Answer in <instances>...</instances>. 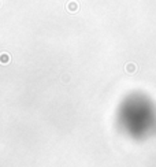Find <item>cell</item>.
Listing matches in <instances>:
<instances>
[{"instance_id":"cell-1","label":"cell","mask_w":156,"mask_h":167,"mask_svg":"<svg viewBox=\"0 0 156 167\" xmlns=\"http://www.w3.org/2000/svg\"><path fill=\"white\" fill-rule=\"evenodd\" d=\"M125 70H126L128 74H133V73L137 71V64L136 63H128L126 67H125Z\"/></svg>"},{"instance_id":"cell-2","label":"cell","mask_w":156,"mask_h":167,"mask_svg":"<svg viewBox=\"0 0 156 167\" xmlns=\"http://www.w3.org/2000/svg\"><path fill=\"white\" fill-rule=\"evenodd\" d=\"M78 8H80V6H78V3H77V1H70V3L67 4V10L70 12L78 11Z\"/></svg>"},{"instance_id":"cell-3","label":"cell","mask_w":156,"mask_h":167,"mask_svg":"<svg viewBox=\"0 0 156 167\" xmlns=\"http://www.w3.org/2000/svg\"><path fill=\"white\" fill-rule=\"evenodd\" d=\"M8 62H10V56H8V54H0V63L7 64Z\"/></svg>"}]
</instances>
